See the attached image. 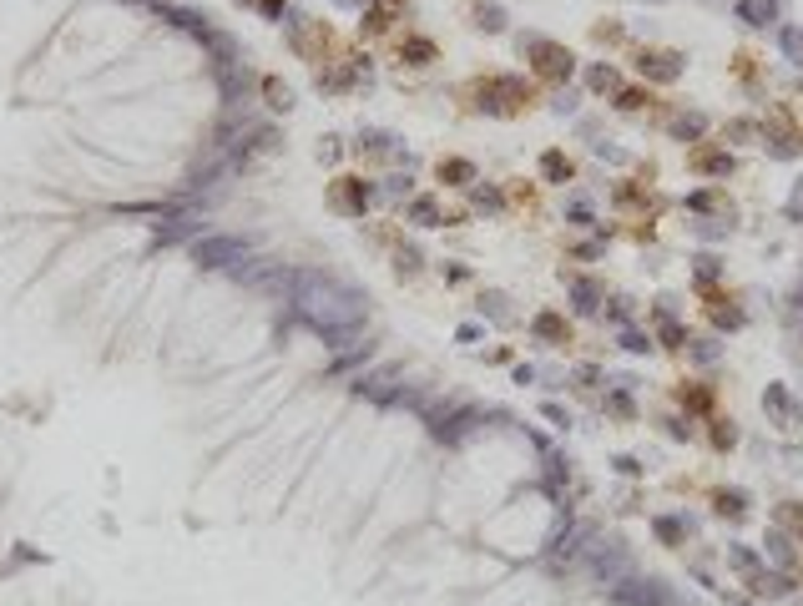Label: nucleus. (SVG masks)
Returning a JSON list of instances; mask_svg holds the SVG:
<instances>
[{"label": "nucleus", "instance_id": "obj_9", "mask_svg": "<svg viewBox=\"0 0 803 606\" xmlns=\"http://www.w3.org/2000/svg\"><path fill=\"white\" fill-rule=\"evenodd\" d=\"M693 167L708 172V177H727V172H733V157L727 152H693Z\"/></svg>", "mask_w": 803, "mask_h": 606}, {"label": "nucleus", "instance_id": "obj_10", "mask_svg": "<svg viewBox=\"0 0 803 606\" xmlns=\"http://www.w3.org/2000/svg\"><path fill=\"white\" fill-rule=\"evenodd\" d=\"M535 334H541V339H556V343H566V339H571V328L561 324L556 313H541V319H535Z\"/></svg>", "mask_w": 803, "mask_h": 606}, {"label": "nucleus", "instance_id": "obj_16", "mask_svg": "<svg viewBox=\"0 0 803 606\" xmlns=\"http://www.w3.org/2000/svg\"><path fill=\"white\" fill-rule=\"evenodd\" d=\"M389 5H405V0H389Z\"/></svg>", "mask_w": 803, "mask_h": 606}, {"label": "nucleus", "instance_id": "obj_3", "mask_svg": "<svg viewBox=\"0 0 803 606\" xmlns=\"http://www.w3.org/2000/svg\"><path fill=\"white\" fill-rule=\"evenodd\" d=\"M293 46L309 56V61H324V51L339 46V36H333L329 20H314V16H303L299 26H293Z\"/></svg>", "mask_w": 803, "mask_h": 606}, {"label": "nucleus", "instance_id": "obj_4", "mask_svg": "<svg viewBox=\"0 0 803 606\" xmlns=\"http://www.w3.org/2000/svg\"><path fill=\"white\" fill-rule=\"evenodd\" d=\"M637 71L652 77V81H678L682 77V56L678 51H642V56H637Z\"/></svg>", "mask_w": 803, "mask_h": 606}, {"label": "nucleus", "instance_id": "obj_14", "mask_svg": "<svg viewBox=\"0 0 803 606\" xmlns=\"http://www.w3.org/2000/svg\"><path fill=\"white\" fill-rule=\"evenodd\" d=\"M642 101H652V96H642V92H637V86H627V92L616 96V107H622V111H637V107H642Z\"/></svg>", "mask_w": 803, "mask_h": 606}, {"label": "nucleus", "instance_id": "obj_12", "mask_svg": "<svg viewBox=\"0 0 803 606\" xmlns=\"http://www.w3.org/2000/svg\"><path fill=\"white\" fill-rule=\"evenodd\" d=\"M410 213L420 218V228H440V222H445V218H440V207H435V198H420Z\"/></svg>", "mask_w": 803, "mask_h": 606}, {"label": "nucleus", "instance_id": "obj_11", "mask_svg": "<svg viewBox=\"0 0 803 606\" xmlns=\"http://www.w3.org/2000/svg\"><path fill=\"white\" fill-rule=\"evenodd\" d=\"M541 172H546V177H556V182H571V162L561 152H546L541 157Z\"/></svg>", "mask_w": 803, "mask_h": 606}, {"label": "nucleus", "instance_id": "obj_2", "mask_svg": "<svg viewBox=\"0 0 803 606\" xmlns=\"http://www.w3.org/2000/svg\"><path fill=\"white\" fill-rule=\"evenodd\" d=\"M520 51L531 56V71L541 81H566L571 71H576V56H571L561 41H541V36H531V41H520Z\"/></svg>", "mask_w": 803, "mask_h": 606}, {"label": "nucleus", "instance_id": "obj_15", "mask_svg": "<svg viewBox=\"0 0 803 606\" xmlns=\"http://www.w3.org/2000/svg\"><path fill=\"white\" fill-rule=\"evenodd\" d=\"M591 86H597V92L616 86V71H612V66H597V71H591Z\"/></svg>", "mask_w": 803, "mask_h": 606}, {"label": "nucleus", "instance_id": "obj_13", "mask_svg": "<svg viewBox=\"0 0 803 606\" xmlns=\"http://www.w3.org/2000/svg\"><path fill=\"white\" fill-rule=\"evenodd\" d=\"M268 96H273V107H284V111L293 107V92H288L284 81H273V77H268Z\"/></svg>", "mask_w": 803, "mask_h": 606}, {"label": "nucleus", "instance_id": "obj_8", "mask_svg": "<svg viewBox=\"0 0 803 606\" xmlns=\"http://www.w3.org/2000/svg\"><path fill=\"white\" fill-rule=\"evenodd\" d=\"M435 177H440L445 187H465V182H475V167L465 162V157H440Z\"/></svg>", "mask_w": 803, "mask_h": 606}, {"label": "nucleus", "instance_id": "obj_7", "mask_svg": "<svg viewBox=\"0 0 803 606\" xmlns=\"http://www.w3.org/2000/svg\"><path fill=\"white\" fill-rule=\"evenodd\" d=\"M399 61L430 66V61H440V46H435L430 36H405V41H399Z\"/></svg>", "mask_w": 803, "mask_h": 606}, {"label": "nucleus", "instance_id": "obj_5", "mask_svg": "<svg viewBox=\"0 0 803 606\" xmlns=\"http://www.w3.org/2000/svg\"><path fill=\"white\" fill-rule=\"evenodd\" d=\"M329 198H333V207H339V213H364V202H369V187H364L359 177H339Z\"/></svg>", "mask_w": 803, "mask_h": 606}, {"label": "nucleus", "instance_id": "obj_1", "mask_svg": "<svg viewBox=\"0 0 803 606\" xmlns=\"http://www.w3.org/2000/svg\"><path fill=\"white\" fill-rule=\"evenodd\" d=\"M470 96H480L475 107H486V111H520L535 101V92L516 77H480V81H470Z\"/></svg>", "mask_w": 803, "mask_h": 606}, {"label": "nucleus", "instance_id": "obj_6", "mask_svg": "<svg viewBox=\"0 0 803 606\" xmlns=\"http://www.w3.org/2000/svg\"><path fill=\"white\" fill-rule=\"evenodd\" d=\"M394 20H399V5H389V0H374V5L364 11V20H359V36H389Z\"/></svg>", "mask_w": 803, "mask_h": 606}]
</instances>
